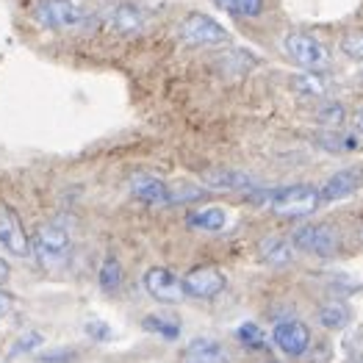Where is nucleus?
Instances as JSON below:
<instances>
[{
    "instance_id": "20e7f679",
    "label": "nucleus",
    "mask_w": 363,
    "mask_h": 363,
    "mask_svg": "<svg viewBox=\"0 0 363 363\" xmlns=\"http://www.w3.org/2000/svg\"><path fill=\"white\" fill-rule=\"evenodd\" d=\"M283 48H286L289 59L297 61L303 69L319 72V69H328V67H330V53H328V48H325L322 42H316L313 36H308V33H300V30L286 33Z\"/></svg>"
},
{
    "instance_id": "f8f14e48",
    "label": "nucleus",
    "mask_w": 363,
    "mask_h": 363,
    "mask_svg": "<svg viewBox=\"0 0 363 363\" xmlns=\"http://www.w3.org/2000/svg\"><path fill=\"white\" fill-rule=\"evenodd\" d=\"M130 194L147 206H167L172 203V191L169 186L155 178V175H133L130 178Z\"/></svg>"
},
{
    "instance_id": "1a4fd4ad",
    "label": "nucleus",
    "mask_w": 363,
    "mask_h": 363,
    "mask_svg": "<svg viewBox=\"0 0 363 363\" xmlns=\"http://www.w3.org/2000/svg\"><path fill=\"white\" fill-rule=\"evenodd\" d=\"M142 283H145L147 294H150L155 303L175 305L186 297V294H183L181 277L175 272H169L167 267H152V269H147L145 277H142Z\"/></svg>"
},
{
    "instance_id": "5701e85b",
    "label": "nucleus",
    "mask_w": 363,
    "mask_h": 363,
    "mask_svg": "<svg viewBox=\"0 0 363 363\" xmlns=\"http://www.w3.org/2000/svg\"><path fill=\"white\" fill-rule=\"evenodd\" d=\"M341 50H344V56H350V59L363 61V30L347 33V36L341 39Z\"/></svg>"
},
{
    "instance_id": "aec40b11",
    "label": "nucleus",
    "mask_w": 363,
    "mask_h": 363,
    "mask_svg": "<svg viewBox=\"0 0 363 363\" xmlns=\"http://www.w3.org/2000/svg\"><path fill=\"white\" fill-rule=\"evenodd\" d=\"M97 280H100V289L103 291H117L122 286V264L114 258V255H108L103 264H100V274H97Z\"/></svg>"
},
{
    "instance_id": "9b49d317",
    "label": "nucleus",
    "mask_w": 363,
    "mask_h": 363,
    "mask_svg": "<svg viewBox=\"0 0 363 363\" xmlns=\"http://www.w3.org/2000/svg\"><path fill=\"white\" fill-rule=\"evenodd\" d=\"M361 186H363L361 167H350V169L335 172L333 178L319 189V197H322V200H328V203H333V200H344V197L355 194Z\"/></svg>"
},
{
    "instance_id": "6ab92c4d",
    "label": "nucleus",
    "mask_w": 363,
    "mask_h": 363,
    "mask_svg": "<svg viewBox=\"0 0 363 363\" xmlns=\"http://www.w3.org/2000/svg\"><path fill=\"white\" fill-rule=\"evenodd\" d=\"M142 328H145L147 333H155V335H161V338H169V341L181 335L178 319H169V316H161V313L145 316V319H142Z\"/></svg>"
},
{
    "instance_id": "a878e982",
    "label": "nucleus",
    "mask_w": 363,
    "mask_h": 363,
    "mask_svg": "<svg viewBox=\"0 0 363 363\" xmlns=\"http://www.w3.org/2000/svg\"><path fill=\"white\" fill-rule=\"evenodd\" d=\"M9 313H11V297L6 291H0V319L9 316Z\"/></svg>"
},
{
    "instance_id": "2eb2a0df",
    "label": "nucleus",
    "mask_w": 363,
    "mask_h": 363,
    "mask_svg": "<svg viewBox=\"0 0 363 363\" xmlns=\"http://www.w3.org/2000/svg\"><path fill=\"white\" fill-rule=\"evenodd\" d=\"M183 361L186 363H228V350L208 335H200V338H191V344L186 347L183 352Z\"/></svg>"
},
{
    "instance_id": "f257e3e1",
    "label": "nucleus",
    "mask_w": 363,
    "mask_h": 363,
    "mask_svg": "<svg viewBox=\"0 0 363 363\" xmlns=\"http://www.w3.org/2000/svg\"><path fill=\"white\" fill-rule=\"evenodd\" d=\"M30 252L36 255V261L45 267V269H61L67 261H69V252H72V242H69V233L53 225V222H45L33 230L30 236Z\"/></svg>"
},
{
    "instance_id": "0eeeda50",
    "label": "nucleus",
    "mask_w": 363,
    "mask_h": 363,
    "mask_svg": "<svg viewBox=\"0 0 363 363\" xmlns=\"http://www.w3.org/2000/svg\"><path fill=\"white\" fill-rule=\"evenodd\" d=\"M225 274L216 267H194L181 277L183 294L194 297V300H213L225 291Z\"/></svg>"
},
{
    "instance_id": "ddd939ff",
    "label": "nucleus",
    "mask_w": 363,
    "mask_h": 363,
    "mask_svg": "<svg viewBox=\"0 0 363 363\" xmlns=\"http://www.w3.org/2000/svg\"><path fill=\"white\" fill-rule=\"evenodd\" d=\"M108 28L120 36H136L145 28V11L133 3H117L108 11Z\"/></svg>"
},
{
    "instance_id": "412c9836",
    "label": "nucleus",
    "mask_w": 363,
    "mask_h": 363,
    "mask_svg": "<svg viewBox=\"0 0 363 363\" xmlns=\"http://www.w3.org/2000/svg\"><path fill=\"white\" fill-rule=\"evenodd\" d=\"M319 322H322L325 328H330V330H338V328L347 325V311H344L341 305H328V308L319 311Z\"/></svg>"
},
{
    "instance_id": "6e6552de",
    "label": "nucleus",
    "mask_w": 363,
    "mask_h": 363,
    "mask_svg": "<svg viewBox=\"0 0 363 363\" xmlns=\"http://www.w3.org/2000/svg\"><path fill=\"white\" fill-rule=\"evenodd\" d=\"M272 341L283 355L300 358V355L308 352V347H311V330H308V325H303L300 319H283V322L274 325Z\"/></svg>"
},
{
    "instance_id": "4be33fe9",
    "label": "nucleus",
    "mask_w": 363,
    "mask_h": 363,
    "mask_svg": "<svg viewBox=\"0 0 363 363\" xmlns=\"http://www.w3.org/2000/svg\"><path fill=\"white\" fill-rule=\"evenodd\" d=\"M236 338L242 341L247 350H261L264 347V335H261V328L258 325H242L239 330H236Z\"/></svg>"
},
{
    "instance_id": "c756f323",
    "label": "nucleus",
    "mask_w": 363,
    "mask_h": 363,
    "mask_svg": "<svg viewBox=\"0 0 363 363\" xmlns=\"http://www.w3.org/2000/svg\"><path fill=\"white\" fill-rule=\"evenodd\" d=\"M355 128H358V130L363 133V111L358 114V117H355Z\"/></svg>"
},
{
    "instance_id": "cd10ccee",
    "label": "nucleus",
    "mask_w": 363,
    "mask_h": 363,
    "mask_svg": "<svg viewBox=\"0 0 363 363\" xmlns=\"http://www.w3.org/2000/svg\"><path fill=\"white\" fill-rule=\"evenodd\" d=\"M89 335H94V338H108V330H106V328H100V322H91Z\"/></svg>"
},
{
    "instance_id": "7ed1b4c3",
    "label": "nucleus",
    "mask_w": 363,
    "mask_h": 363,
    "mask_svg": "<svg viewBox=\"0 0 363 363\" xmlns=\"http://www.w3.org/2000/svg\"><path fill=\"white\" fill-rule=\"evenodd\" d=\"M33 20L48 30H72L84 26L86 11L72 0H39L33 6Z\"/></svg>"
},
{
    "instance_id": "c85d7f7f",
    "label": "nucleus",
    "mask_w": 363,
    "mask_h": 363,
    "mask_svg": "<svg viewBox=\"0 0 363 363\" xmlns=\"http://www.w3.org/2000/svg\"><path fill=\"white\" fill-rule=\"evenodd\" d=\"M9 274H11L9 261H6V258H0V283H6V280H9Z\"/></svg>"
},
{
    "instance_id": "4468645a",
    "label": "nucleus",
    "mask_w": 363,
    "mask_h": 363,
    "mask_svg": "<svg viewBox=\"0 0 363 363\" xmlns=\"http://www.w3.org/2000/svg\"><path fill=\"white\" fill-rule=\"evenodd\" d=\"M203 183L216 191H250L258 186V181L244 169H213L203 175Z\"/></svg>"
},
{
    "instance_id": "f03ea898",
    "label": "nucleus",
    "mask_w": 363,
    "mask_h": 363,
    "mask_svg": "<svg viewBox=\"0 0 363 363\" xmlns=\"http://www.w3.org/2000/svg\"><path fill=\"white\" fill-rule=\"evenodd\" d=\"M322 197H319V189L308 186V183H294V186H283L269 194V206L277 216H286V219H300L308 216L319 208Z\"/></svg>"
},
{
    "instance_id": "dca6fc26",
    "label": "nucleus",
    "mask_w": 363,
    "mask_h": 363,
    "mask_svg": "<svg viewBox=\"0 0 363 363\" xmlns=\"http://www.w3.org/2000/svg\"><path fill=\"white\" fill-rule=\"evenodd\" d=\"M186 225L194 228V230H206V233H219L225 225H228V213L225 208H197L186 216Z\"/></svg>"
},
{
    "instance_id": "393cba45",
    "label": "nucleus",
    "mask_w": 363,
    "mask_h": 363,
    "mask_svg": "<svg viewBox=\"0 0 363 363\" xmlns=\"http://www.w3.org/2000/svg\"><path fill=\"white\" fill-rule=\"evenodd\" d=\"M42 333H36V330H30V333H26L17 344H14V350H11V355H23V352H33L36 347H42Z\"/></svg>"
},
{
    "instance_id": "bb28decb",
    "label": "nucleus",
    "mask_w": 363,
    "mask_h": 363,
    "mask_svg": "<svg viewBox=\"0 0 363 363\" xmlns=\"http://www.w3.org/2000/svg\"><path fill=\"white\" fill-rule=\"evenodd\" d=\"M75 358V355H69V352H64V355H42V363H69Z\"/></svg>"
},
{
    "instance_id": "423d86ee",
    "label": "nucleus",
    "mask_w": 363,
    "mask_h": 363,
    "mask_svg": "<svg viewBox=\"0 0 363 363\" xmlns=\"http://www.w3.org/2000/svg\"><path fill=\"white\" fill-rule=\"evenodd\" d=\"M291 247H297L305 255H316V258H330L338 247L333 228L319 225V222H308L303 228H297L291 233Z\"/></svg>"
},
{
    "instance_id": "b1692460",
    "label": "nucleus",
    "mask_w": 363,
    "mask_h": 363,
    "mask_svg": "<svg viewBox=\"0 0 363 363\" xmlns=\"http://www.w3.org/2000/svg\"><path fill=\"white\" fill-rule=\"evenodd\" d=\"M233 14H239L244 20H252L264 11V0H233Z\"/></svg>"
},
{
    "instance_id": "f3484780",
    "label": "nucleus",
    "mask_w": 363,
    "mask_h": 363,
    "mask_svg": "<svg viewBox=\"0 0 363 363\" xmlns=\"http://www.w3.org/2000/svg\"><path fill=\"white\" fill-rule=\"evenodd\" d=\"M261 255L267 264L272 267H289L294 261V247L289 239H280V236H269L261 242Z\"/></svg>"
},
{
    "instance_id": "39448f33",
    "label": "nucleus",
    "mask_w": 363,
    "mask_h": 363,
    "mask_svg": "<svg viewBox=\"0 0 363 363\" xmlns=\"http://www.w3.org/2000/svg\"><path fill=\"white\" fill-rule=\"evenodd\" d=\"M178 33L186 45L191 48H213V45H225L230 39V33L222 28L213 17L191 11L189 17H183V23L178 26Z\"/></svg>"
},
{
    "instance_id": "9d476101",
    "label": "nucleus",
    "mask_w": 363,
    "mask_h": 363,
    "mask_svg": "<svg viewBox=\"0 0 363 363\" xmlns=\"http://www.w3.org/2000/svg\"><path fill=\"white\" fill-rule=\"evenodd\" d=\"M0 247L14 258H26L30 250L28 233L11 208H0Z\"/></svg>"
},
{
    "instance_id": "a211bd4d",
    "label": "nucleus",
    "mask_w": 363,
    "mask_h": 363,
    "mask_svg": "<svg viewBox=\"0 0 363 363\" xmlns=\"http://www.w3.org/2000/svg\"><path fill=\"white\" fill-rule=\"evenodd\" d=\"M313 142L328 152H352L361 150V139L352 136V133H341V130H325V133H316Z\"/></svg>"
}]
</instances>
